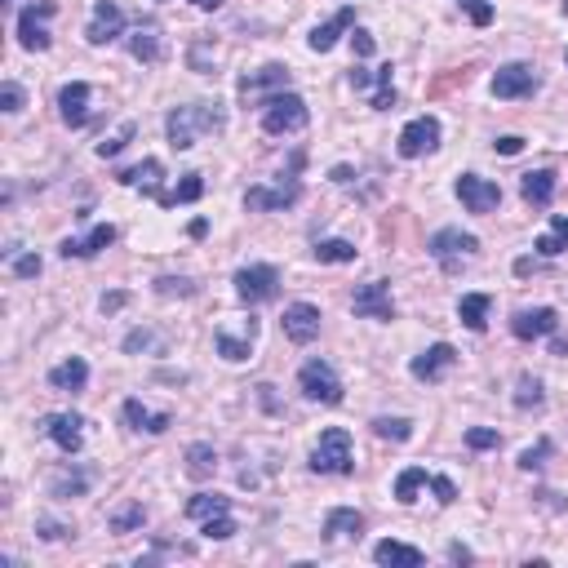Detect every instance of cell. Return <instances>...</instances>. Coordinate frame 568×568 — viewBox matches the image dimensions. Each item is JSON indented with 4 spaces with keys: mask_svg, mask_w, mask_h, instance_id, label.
Segmentation results:
<instances>
[{
    "mask_svg": "<svg viewBox=\"0 0 568 568\" xmlns=\"http://www.w3.org/2000/svg\"><path fill=\"white\" fill-rule=\"evenodd\" d=\"M226 120H222V111H217V102H191V107H178V111H169V120H164V129H169V146L173 151H191L200 134H217Z\"/></svg>",
    "mask_w": 568,
    "mask_h": 568,
    "instance_id": "obj_1",
    "label": "cell"
},
{
    "mask_svg": "<svg viewBox=\"0 0 568 568\" xmlns=\"http://www.w3.org/2000/svg\"><path fill=\"white\" fill-rule=\"evenodd\" d=\"M306 120H311V111H306V102L297 98V93H288V89H280V93H267L262 98V129L267 134H297V129H306Z\"/></svg>",
    "mask_w": 568,
    "mask_h": 568,
    "instance_id": "obj_2",
    "label": "cell"
},
{
    "mask_svg": "<svg viewBox=\"0 0 568 568\" xmlns=\"http://www.w3.org/2000/svg\"><path fill=\"white\" fill-rule=\"evenodd\" d=\"M311 471H315V475H351V471H355L351 435H347L342 426L320 430V444L311 448Z\"/></svg>",
    "mask_w": 568,
    "mask_h": 568,
    "instance_id": "obj_3",
    "label": "cell"
},
{
    "mask_svg": "<svg viewBox=\"0 0 568 568\" xmlns=\"http://www.w3.org/2000/svg\"><path fill=\"white\" fill-rule=\"evenodd\" d=\"M297 386L315 404H342V382H338V373H333L329 359H306L302 373H297Z\"/></svg>",
    "mask_w": 568,
    "mask_h": 568,
    "instance_id": "obj_4",
    "label": "cell"
},
{
    "mask_svg": "<svg viewBox=\"0 0 568 568\" xmlns=\"http://www.w3.org/2000/svg\"><path fill=\"white\" fill-rule=\"evenodd\" d=\"M58 4L54 0H40V4H27L18 13V45L31 49V54H45L49 49V31H45V18H54Z\"/></svg>",
    "mask_w": 568,
    "mask_h": 568,
    "instance_id": "obj_5",
    "label": "cell"
},
{
    "mask_svg": "<svg viewBox=\"0 0 568 568\" xmlns=\"http://www.w3.org/2000/svg\"><path fill=\"white\" fill-rule=\"evenodd\" d=\"M235 293L244 306L271 302L280 293V271L276 267H244V271H235Z\"/></svg>",
    "mask_w": 568,
    "mask_h": 568,
    "instance_id": "obj_6",
    "label": "cell"
},
{
    "mask_svg": "<svg viewBox=\"0 0 568 568\" xmlns=\"http://www.w3.org/2000/svg\"><path fill=\"white\" fill-rule=\"evenodd\" d=\"M435 146H439V120H435V116L409 120V125L400 129V142H395V151H400L404 160H418V155L435 151Z\"/></svg>",
    "mask_w": 568,
    "mask_h": 568,
    "instance_id": "obj_7",
    "label": "cell"
},
{
    "mask_svg": "<svg viewBox=\"0 0 568 568\" xmlns=\"http://www.w3.org/2000/svg\"><path fill=\"white\" fill-rule=\"evenodd\" d=\"M351 306H355V315H364V320H395V302H391V284L386 280L359 284Z\"/></svg>",
    "mask_w": 568,
    "mask_h": 568,
    "instance_id": "obj_8",
    "label": "cell"
},
{
    "mask_svg": "<svg viewBox=\"0 0 568 568\" xmlns=\"http://www.w3.org/2000/svg\"><path fill=\"white\" fill-rule=\"evenodd\" d=\"M453 191H457V200L471 213H493L501 205V187L489 182V178H480V173H462Z\"/></svg>",
    "mask_w": 568,
    "mask_h": 568,
    "instance_id": "obj_9",
    "label": "cell"
},
{
    "mask_svg": "<svg viewBox=\"0 0 568 568\" xmlns=\"http://www.w3.org/2000/svg\"><path fill=\"white\" fill-rule=\"evenodd\" d=\"M284 338L297 342V347H311L320 338V306H311V302L284 306Z\"/></svg>",
    "mask_w": 568,
    "mask_h": 568,
    "instance_id": "obj_10",
    "label": "cell"
},
{
    "mask_svg": "<svg viewBox=\"0 0 568 568\" xmlns=\"http://www.w3.org/2000/svg\"><path fill=\"white\" fill-rule=\"evenodd\" d=\"M302 200V187L288 178V182H276V187H249L244 191V209L253 213H267V209H288V205H297Z\"/></svg>",
    "mask_w": 568,
    "mask_h": 568,
    "instance_id": "obj_11",
    "label": "cell"
},
{
    "mask_svg": "<svg viewBox=\"0 0 568 568\" xmlns=\"http://www.w3.org/2000/svg\"><path fill=\"white\" fill-rule=\"evenodd\" d=\"M120 31H125L120 4H116V0H98V4H93V22L84 27V40H89V45H111Z\"/></svg>",
    "mask_w": 568,
    "mask_h": 568,
    "instance_id": "obj_12",
    "label": "cell"
},
{
    "mask_svg": "<svg viewBox=\"0 0 568 568\" xmlns=\"http://www.w3.org/2000/svg\"><path fill=\"white\" fill-rule=\"evenodd\" d=\"M426 253H430V258H439V262L448 267L457 253H462V258L480 253V240H475V235H466V231H457V226H444V231H435V235H430Z\"/></svg>",
    "mask_w": 568,
    "mask_h": 568,
    "instance_id": "obj_13",
    "label": "cell"
},
{
    "mask_svg": "<svg viewBox=\"0 0 568 568\" xmlns=\"http://www.w3.org/2000/svg\"><path fill=\"white\" fill-rule=\"evenodd\" d=\"M533 89H537V75H533L528 63H506V67H497L493 98H533Z\"/></svg>",
    "mask_w": 568,
    "mask_h": 568,
    "instance_id": "obj_14",
    "label": "cell"
},
{
    "mask_svg": "<svg viewBox=\"0 0 568 568\" xmlns=\"http://www.w3.org/2000/svg\"><path fill=\"white\" fill-rule=\"evenodd\" d=\"M40 430L63 448V453H80V444H84V418L80 413H49Z\"/></svg>",
    "mask_w": 568,
    "mask_h": 568,
    "instance_id": "obj_15",
    "label": "cell"
},
{
    "mask_svg": "<svg viewBox=\"0 0 568 568\" xmlns=\"http://www.w3.org/2000/svg\"><path fill=\"white\" fill-rule=\"evenodd\" d=\"M555 324H560V315H555L551 306H533V311H515L510 333H515L519 342H533V338H551Z\"/></svg>",
    "mask_w": 568,
    "mask_h": 568,
    "instance_id": "obj_16",
    "label": "cell"
},
{
    "mask_svg": "<svg viewBox=\"0 0 568 568\" xmlns=\"http://www.w3.org/2000/svg\"><path fill=\"white\" fill-rule=\"evenodd\" d=\"M116 178H120L125 187H142L155 205H164V209H169V191H160V178H164L160 160H142V164H134V169H120Z\"/></svg>",
    "mask_w": 568,
    "mask_h": 568,
    "instance_id": "obj_17",
    "label": "cell"
},
{
    "mask_svg": "<svg viewBox=\"0 0 568 568\" xmlns=\"http://www.w3.org/2000/svg\"><path fill=\"white\" fill-rule=\"evenodd\" d=\"M453 364H457V351H453L448 342H435V347H426V351L418 355L409 368H413V377H418V382H439Z\"/></svg>",
    "mask_w": 568,
    "mask_h": 568,
    "instance_id": "obj_18",
    "label": "cell"
},
{
    "mask_svg": "<svg viewBox=\"0 0 568 568\" xmlns=\"http://www.w3.org/2000/svg\"><path fill=\"white\" fill-rule=\"evenodd\" d=\"M58 111H63V120H67L71 129H80V125L89 120V84H84V80L63 84V93H58Z\"/></svg>",
    "mask_w": 568,
    "mask_h": 568,
    "instance_id": "obj_19",
    "label": "cell"
},
{
    "mask_svg": "<svg viewBox=\"0 0 568 568\" xmlns=\"http://www.w3.org/2000/svg\"><path fill=\"white\" fill-rule=\"evenodd\" d=\"M107 244H116V226L111 222H102V226H93L84 240H63V258H93V253H102Z\"/></svg>",
    "mask_w": 568,
    "mask_h": 568,
    "instance_id": "obj_20",
    "label": "cell"
},
{
    "mask_svg": "<svg viewBox=\"0 0 568 568\" xmlns=\"http://www.w3.org/2000/svg\"><path fill=\"white\" fill-rule=\"evenodd\" d=\"M519 196H524V205L546 209V205H551V196H555V173H551V169H533V173H524Z\"/></svg>",
    "mask_w": 568,
    "mask_h": 568,
    "instance_id": "obj_21",
    "label": "cell"
},
{
    "mask_svg": "<svg viewBox=\"0 0 568 568\" xmlns=\"http://www.w3.org/2000/svg\"><path fill=\"white\" fill-rule=\"evenodd\" d=\"M351 22H355V9H351V4H347V9H338L329 22H320V27L311 31V49H315V54H329V49L338 45V36H342Z\"/></svg>",
    "mask_w": 568,
    "mask_h": 568,
    "instance_id": "obj_22",
    "label": "cell"
},
{
    "mask_svg": "<svg viewBox=\"0 0 568 568\" xmlns=\"http://www.w3.org/2000/svg\"><path fill=\"white\" fill-rule=\"evenodd\" d=\"M373 560H377V564H391V568H418V564H422V551H418V546H409V542L386 537V542H377V546H373Z\"/></svg>",
    "mask_w": 568,
    "mask_h": 568,
    "instance_id": "obj_23",
    "label": "cell"
},
{
    "mask_svg": "<svg viewBox=\"0 0 568 568\" xmlns=\"http://www.w3.org/2000/svg\"><path fill=\"white\" fill-rule=\"evenodd\" d=\"M84 382H89V364L80 355H71V359L49 368V386L54 391H84Z\"/></svg>",
    "mask_w": 568,
    "mask_h": 568,
    "instance_id": "obj_24",
    "label": "cell"
},
{
    "mask_svg": "<svg viewBox=\"0 0 568 568\" xmlns=\"http://www.w3.org/2000/svg\"><path fill=\"white\" fill-rule=\"evenodd\" d=\"M489 306H493L489 293H466V297L457 302V320H462L471 333H484V329H489Z\"/></svg>",
    "mask_w": 568,
    "mask_h": 568,
    "instance_id": "obj_25",
    "label": "cell"
},
{
    "mask_svg": "<svg viewBox=\"0 0 568 568\" xmlns=\"http://www.w3.org/2000/svg\"><path fill=\"white\" fill-rule=\"evenodd\" d=\"M125 422L134 426V430H146V435H164L169 430V413H151L142 400H125Z\"/></svg>",
    "mask_w": 568,
    "mask_h": 568,
    "instance_id": "obj_26",
    "label": "cell"
},
{
    "mask_svg": "<svg viewBox=\"0 0 568 568\" xmlns=\"http://www.w3.org/2000/svg\"><path fill=\"white\" fill-rule=\"evenodd\" d=\"M542 258H560L568 249V213H555L551 217V231L546 235H537V244H533Z\"/></svg>",
    "mask_w": 568,
    "mask_h": 568,
    "instance_id": "obj_27",
    "label": "cell"
},
{
    "mask_svg": "<svg viewBox=\"0 0 568 568\" xmlns=\"http://www.w3.org/2000/svg\"><path fill=\"white\" fill-rule=\"evenodd\" d=\"M359 528H364V515L351 510V506H338V510H329V519H324V533H329V537H359Z\"/></svg>",
    "mask_w": 568,
    "mask_h": 568,
    "instance_id": "obj_28",
    "label": "cell"
},
{
    "mask_svg": "<svg viewBox=\"0 0 568 568\" xmlns=\"http://www.w3.org/2000/svg\"><path fill=\"white\" fill-rule=\"evenodd\" d=\"M426 484H430V475H426L422 466H404V471L395 475V501L413 506V501H418V493H422Z\"/></svg>",
    "mask_w": 568,
    "mask_h": 568,
    "instance_id": "obj_29",
    "label": "cell"
},
{
    "mask_svg": "<svg viewBox=\"0 0 568 568\" xmlns=\"http://www.w3.org/2000/svg\"><path fill=\"white\" fill-rule=\"evenodd\" d=\"M129 54H134L138 63H160V31H155L151 22L129 36Z\"/></svg>",
    "mask_w": 568,
    "mask_h": 568,
    "instance_id": "obj_30",
    "label": "cell"
},
{
    "mask_svg": "<svg viewBox=\"0 0 568 568\" xmlns=\"http://www.w3.org/2000/svg\"><path fill=\"white\" fill-rule=\"evenodd\" d=\"M213 347H217V355H222V359L240 364V359H249V355H253V333H244V338H231L226 329H217V333H213Z\"/></svg>",
    "mask_w": 568,
    "mask_h": 568,
    "instance_id": "obj_31",
    "label": "cell"
},
{
    "mask_svg": "<svg viewBox=\"0 0 568 568\" xmlns=\"http://www.w3.org/2000/svg\"><path fill=\"white\" fill-rule=\"evenodd\" d=\"M240 89H244V93H258V89H276V93H280V89H288V71H284L280 63H271V67H262L258 75H244Z\"/></svg>",
    "mask_w": 568,
    "mask_h": 568,
    "instance_id": "obj_32",
    "label": "cell"
},
{
    "mask_svg": "<svg viewBox=\"0 0 568 568\" xmlns=\"http://www.w3.org/2000/svg\"><path fill=\"white\" fill-rule=\"evenodd\" d=\"M231 510V497H222V493H196L191 501H187V515L191 519H213V515H226Z\"/></svg>",
    "mask_w": 568,
    "mask_h": 568,
    "instance_id": "obj_33",
    "label": "cell"
},
{
    "mask_svg": "<svg viewBox=\"0 0 568 568\" xmlns=\"http://www.w3.org/2000/svg\"><path fill=\"white\" fill-rule=\"evenodd\" d=\"M213 471H217L213 444H191V448H187V475H191V480H209Z\"/></svg>",
    "mask_w": 568,
    "mask_h": 568,
    "instance_id": "obj_34",
    "label": "cell"
},
{
    "mask_svg": "<svg viewBox=\"0 0 568 568\" xmlns=\"http://www.w3.org/2000/svg\"><path fill=\"white\" fill-rule=\"evenodd\" d=\"M146 524V506L142 501H129V506H120L116 515H111V533H134Z\"/></svg>",
    "mask_w": 568,
    "mask_h": 568,
    "instance_id": "obj_35",
    "label": "cell"
},
{
    "mask_svg": "<svg viewBox=\"0 0 568 568\" xmlns=\"http://www.w3.org/2000/svg\"><path fill=\"white\" fill-rule=\"evenodd\" d=\"M315 262H355V244L351 240H320Z\"/></svg>",
    "mask_w": 568,
    "mask_h": 568,
    "instance_id": "obj_36",
    "label": "cell"
},
{
    "mask_svg": "<svg viewBox=\"0 0 568 568\" xmlns=\"http://www.w3.org/2000/svg\"><path fill=\"white\" fill-rule=\"evenodd\" d=\"M542 400H546V395H542V382L524 373V377L515 382V409H542Z\"/></svg>",
    "mask_w": 568,
    "mask_h": 568,
    "instance_id": "obj_37",
    "label": "cell"
},
{
    "mask_svg": "<svg viewBox=\"0 0 568 568\" xmlns=\"http://www.w3.org/2000/svg\"><path fill=\"white\" fill-rule=\"evenodd\" d=\"M373 430H377L382 439H395V444L413 439V422H409V418H373Z\"/></svg>",
    "mask_w": 568,
    "mask_h": 568,
    "instance_id": "obj_38",
    "label": "cell"
},
{
    "mask_svg": "<svg viewBox=\"0 0 568 568\" xmlns=\"http://www.w3.org/2000/svg\"><path fill=\"white\" fill-rule=\"evenodd\" d=\"M200 196H205V178H200V173H182L178 191H169V205H191V200H200Z\"/></svg>",
    "mask_w": 568,
    "mask_h": 568,
    "instance_id": "obj_39",
    "label": "cell"
},
{
    "mask_svg": "<svg viewBox=\"0 0 568 568\" xmlns=\"http://www.w3.org/2000/svg\"><path fill=\"white\" fill-rule=\"evenodd\" d=\"M134 129H138V125H134V120H125V125H120V134H111L107 142H98V155H102V160H107V155H120V151L129 146V138H134Z\"/></svg>",
    "mask_w": 568,
    "mask_h": 568,
    "instance_id": "obj_40",
    "label": "cell"
},
{
    "mask_svg": "<svg viewBox=\"0 0 568 568\" xmlns=\"http://www.w3.org/2000/svg\"><path fill=\"white\" fill-rule=\"evenodd\" d=\"M200 533H205L209 542H226V537L235 533V519H231V510H226V515H213V519H205V524H200Z\"/></svg>",
    "mask_w": 568,
    "mask_h": 568,
    "instance_id": "obj_41",
    "label": "cell"
},
{
    "mask_svg": "<svg viewBox=\"0 0 568 568\" xmlns=\"http://www.w3.org/2000/svg\"><path fill=\"white\" fill-rule=\"evenodd\" d=\"M155 293H160V297H173V293H178V297H191L196 284L182 280V276H160V280H155Z\"/></svg>",
    "mask_w": 568,
    "mask_h": 568,
    "instance_id": "obj_42",
    "label": "cell"
},
{
    "mask_svg": "<svg viewBox=\"0 0 568 568\" xmlns=\"http://www.w3.org/2000/svg\"><path fill=\"white\" fill-rule=\"evenodd\" d=\"M466 444H471L475 453H484V448H497V444H501V435H497L493 426H471V430H466Z\"/></svg>",
    "mask_w": 568,
    "mask_h": 568,
    "instance_id": "obj_43",
    "label": "cell"
},
{
    "mask_svg": "<svg viewBox=\"0 0 568 568\" xmlns=\"http://www.w3.org/2000/svg\"><path fill=\"white\" fill-rule=\"evenodd\" d=\"M89 489V475H54V497H75Z\"/></svg>",
    "mask_w": 568,
    "mask_h": 568,
    "instance_id": "obj_44",
    "label": "cell"
},
{
    "mask_svg": "<svg viewBox=\"0 0 568 568\" xmlns=\"http://www.w3.org/2000/svg\"><path fill=\"white\" fill-rule=\"evenodd\" d=\"M9 258H13V276H18V280L40 276V258H36V253H9Z\"/></svg>",
    "mask_w": 568,
    "mask_h": 568,
    "instance_id": "obj_45",
    "label": "cell"
},
{
    "mask_svg": "<svg viewBox=\"0 0 568 568\" xmlns=\"http://www.w3.org/2000/svg\"><path fill=\"white\" fill-rule=\"evenodd\" d=\"M0 111H9V116H13V111H22V89H18L13 80H4V84H0Z\"/></svg>",
    "mask_w": 568,
    "mask_h": 568,
    "instance_id": "obj_46",
    "label": "cell"
},
{
    "mask_svg": "<svg viewBox=\"0 0 568 568\" xmlns=\"http://www.w3.org/2000/svg\"><path fill=\"white\" fill-rule=\"evenodd\" d=\"M546 453H551V444H546V439H542V444H537V448H524V453H519V466H524V471H537V466H542V457H546Z\"/></svg>",
    "mask_w": 568,
    "mask_h": 568,
    "instance_id": "obj_47",
    "label": "cell"
},
{
    "mask_svg": "<svg viewBox=\"0 0 568 568\" xmlns=\"http://www.w3.org/2000/svg\"><path fill=\"white\" fill-rule=\"evenodd\" d=\"M466 9H471V22H475V27H489V22H493V4H484V0H466Z\"/></svg>",
    "mask_w": 568,
    "mask_h": 568,
    "instance_id": "obj_48",
    "label": "cell"
},
{
    "mask_svg": "<svg viewBox=\"0 0 568 568\" xmlns=\"http://www.w3.org/2000/svg\"><path fill=\"white\" fill-rule=\"evenodd\" d=\"M351 45H355V58H373V54H377V40H373L368 31H355Z\"/></svg>",
    "mask_w": 568,
    "mask_h": 568,
    "instance_id": "obj_49",
    "label": "cell"
},
{
    "mask_svg": "<svg viewBox=\"0 0 568 568\" xmlns=\"http://www.w3.org/2000/svg\"><path fill=\"white\" fill-rule=\"evenodd\" d=\"M146 347H155V338L146 333V329H134L129 338H125V351L129 355H138V351H146Z\"/></svg>",
    "mask_w": 568,
    "mask_h": 568,
    "instance_id": "obj_50",
    "label": "cell"
},
{
    "mask_svg": "<svg viewBox=\"0 0 568 568\" xmlns=\"http://www.w3.org/2000/svg\"><path fill=\"white\" fill-rule=\"evenodd\" d=\"M430 489H435V497L448 506V501H457V489H453V480H444V475H430Z\"/></svg>",
    "mask_w": 568,
    "mask_h": 568,
    "instance_id": "obj_51",
    "label": "cell"
},
{
    "mask_svg": "<svg viewBox=\"0 0 568 568\" xmlns=\"http://www.w3.org/2000/svg\"><path fill=\"white\" fill-rule=\"evenodd\" d=\"M373 107H377V111H391V107H395V84H377Z\"/></svg>",
    "mask_w": 568,
    "mask_h": 568,
    "instance_id": "obj_52",
    "label": "cell"
},
{
    "mask_svg": "<svg viewBox=\"0 0 568 568\" xmlns=\"http://www.w3.org/2000/svg\"><path fill=\"white\" fill-rule=\"evenodd\" d=\"M36 528H40V537H49V542H58V537H71V528H63V524H54V519H40Z\"/></svg>",
    "mask_w": 568,
    "mask_h": 568,
    "instance_id": "obj_53",
    "label": "cell"
},
{
    "mask_svg": "<svg viewBox=\"0 0 568 568\" xmlns=\"http://www.w3.org/2000/svg\"><path fill=\"white\" fill-rule=\"evenodd\" d=\"M493 146L501 155H519V151H524V138H519V134H506V138H497Z\"/></svg>",
    "mask_w": 568,
    "mask_h": 568,
    "instance_id": "obj_54",
    "label": "cell"
},
{
    "mask_svg": "<svg viewBox=\"0 0 568 568\" xmlns=\"http://www.w3.org/2000/svg\"><path fill=\"white\" fill-rule=\"evenodd\" d=\"M351 84H355V89H368V84H377V71L355 67V71H351Z\"/></svg>",
    "mask_w": 568,
    "mask_h": 568,
    "instance_id": "obj_55",
    "label": "cell"
},
{
    "mask_svg": "<svg viewBox=\"0 0 568 568\" xmlns=\"http://www.w3.org/2000/svg\"><path fill=\"white\" fill-rule=\"evenodd\" d=\"M125 306V293H102V311L111 315V311H120Z\"/></svg>",
    "mask_w": 568,
    "mask_h": 568,
    "instance_id": "obj_56",
    "label": "cell"
},
{
    "mask_svg": "<svg viewBox=\"0 0 568 568\" xmlns=\"http://www.w3.org/2000/svg\"><path fill=\"white\" fill-rule=\"evenodd\" d=\"M551 355H568V338L555 333V338H551Z\"/></svg>",
    "mask_w": 568,
    "mask_h": 568,
    "instance_id": "obj_57",
    "label": "cell"
},
{
    "mask_svg": "<svg viewBox=\"0 0 568 568\" xmlns=\"http://www.w3.org/2000/svg\"><path fill=\"white\" fill-rule=\"evenodd\" d=\"M187 231H191V235H196V240H200V235H205V231H209V222H205V217H196V222H191V226H187Z\"/></svg>",
    "mask_w": 568,
    "mask_h": 568,
    "instance_id": "obj_58",
    "label": "cell"
},
{
    "mask_svg": "<svg viewBox=\"0 0 568 568\" xmlns=\"http://www.w3.org/2000/svg\"><path fill=\"white\" fill-rule=\"evenodd\" d=\"M191 4H200V9H217L222 0H191Z\"/></svg>",
    "mask_w": 568,
    "mask_h": 568,
    "instance_id": "obj_59",
    "label": "cell"
},
{
    "mask_svg": "<svg viewBox=\"0 0 568 568\" xmlns=\"http://www.w3.org/2000/svg\"><path fill=\"white\" fill-rule=\"evenodd\" d=\"M564 13H568V0H564Z\"/></svg>",
    "mask_w": 568,
    "mask_h": 568,
    "instance_id": "obj_60",
    "label": "cell"
},
{
    "mask_svg": "<svg viewBox=\"0 0 568 568\" xmlns=\"http://www.w3.org/2000/svg\"><path fill=\"white\" fill-rule=\"evenodd\" d=\"M9 4H13V0H9Z\"/></svg>",
    "mask_w": 568,
    "mask_h": 568,
    "instance_id": "obj_61",
    "label": "cell"
},
{
    "mask_svg": "<svg viewBox=\"0 0 568 568\" xmlns=\"http://www.w3.org/2000/svg\"><path fill=\"white\" fill-rule=\"evenodd\" d=\"M462 4H466V0H462Z\"/></svg>",
    "mask_w": 568,
    "mask_h": 568,
    "instance_id": "obj_62",
    "label": "cell"
},
{
    "mask_svg": "<svg viewBox=\"0 0 568 568\" xmlns=\"http://www.w3.org/2000/svg\"><path fill=\"white\" fill-rule=\"evenodd\" d=\"M564 58H568V54H564Z\"/></svg>",
    "mask_w": 568,
    "mask_h": 568,
    "instance_id": "obj_63",
    "label": "cell"
}]
</instances>
